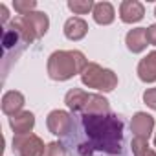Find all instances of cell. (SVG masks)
<instances>
[{
	"label": "cell",
	"instance_id": "6da1fadb",
	"mask_svg": "<svg viewBox=\"0 0 156 156\" xmlns=\"http://www.w3.org/2000/svg\"><path fill=\"white\" fill-rule=\"evenodd\" d=\"M62 145L73 156H123L125 121L114 112L72 114Z\"/></svg>",
	"mask_w": 156,
	"mask_h": 156
},
{
	"label": "cell",
	"instance_id": "7a4b0ae2",
	"mask_svg": "<svg viewBox=\"0 0 156 156\" xmlns=\"http://www.w3.org/2000/svg\"><path fill=\"white\" fill-rule=\"evenodd\" d=\"M88 66L85 55L77 50H59L48 59V73L53 81H66L75 73H83Z\"/></svg>",
	"mask_w": 156,
	"mask_h": 156
},
{
	"label": "cell",
	"instance_id": "3957f363",
	"mask_svg": "<svg viewBox=\"0 0 156 156\" xmlns=\"http://www.w3.org/2000/svg\"><path fill=\"white\" fill-rule=\"evenodd\" d=\"M33 39L28 33L26 26L22 24V19H13L9 22V26L4 28V35H2V46H4V59H15L26 50L28 44H31Z\"/></svg>",
	"mask_w": 156,
	"mask_h": 156
},
{
	"label": "cell",
	"instance_id": "277c9868",
	"mask_svg": "<svg viewBox=\"0 0 156 156\" xmlns=\"http://www.w3.org/2000/svg\"><path fill=\"white\" fill-rule=\"evenodd\" d=\"M81 81L88 88H96L101 92H112L118 87V75L108 68H101L96 62H88V66L81 73Z\"/></svg>",
	"mask_w": 156,
	"mask_h": 156
},
{
	"label": "cell",
	"instance_id": "5b68a950",
	"mask_svg": "<svg viewBox=\"0 0 156 156\" xmlns=\"http://www.w3.org/2000/svg\"><path fill=\"white\" fill-rule=\"evenodd\" d=\"M44 143L39 136L28 134H15L13 138V152L17 156H44Z\"/></svg>",
	"mask_w": 156,
	"mask_h": 156
},
{
	"label": "cell",
	"instance_id": "8992f818",
	"mask_svg": "<svg viewBox=\"0 0 156 156\" xmlns=\"http://www.w3.org/2000/svg\"><path fill=\"white\" fill-rule=\"evenodd\" d=\"M22 19V24L26 26L28 33L31 35L33 41L41 39L46 31H48V26H50V20H48V15L46 13H41V11H33V13H28Z\"/></svg>",
	"mask_w": 156,
	"mask_h": 156
},
{
	"label": "cell",
	"instance_id": "52a82bcc",
	"mask_svg": "<svg viewBox=\"0 0 156 156\" xmlns=\"http://www.w3.org/2000/svg\"><path fill=\"white\" fill-rule=\"evenodd\" d=\"M152 129H154V118L151 114H147V112H136L134 114V118L130 121V130H132L134 138L149 141Z\"/></svg>",
	"mask_w": 156,
	"mask_h": 156
},
{
	"label": "cell",
	"instance_id": "ba28073f",
	"mask_svg": "<svg viewBox=\"0 0 156 156\" xmlns=\"http://www.w3.org/2000/svg\"><path fill=\"white\" fill-rule=\"evenodd\" d=\"M70 123H72V114L64 112V110H53L48 114V119H46V125L50 129L51 134L55 136H64L70 129Z\"/></svg>",
	"mask_w": 156,
	"mask_h": 156
},
{
	"label": "cell",
	"instance_id": "9c48e42d",
	"mask_svg": "<svg viewBox=\"0 0 156 156\" xmlns=\"http://www.w3.org/2000/svg\"><path fill=\"white\" fill-rule=\"evenodd\" d=\"M145 15V8L141 2L138 0H125L119 6V19L125 22V24H134V22H140Z\"/></svg>",
	"mask_w": 156,
	"mask_h": 156
},
{
	"label": "cell",
	"instance_id": "30bf717a",
	"mask_svg": "<svg viewBox=\"0 0 156 156\" xmlns=\"http://www.w3.org/2000/svg\"><path fill=\"white\" fill-rule=\"evenodd\" d=\"M138 77L143 83H154L156 81V50L147 53L138 62Z\"/></svg>",
	"mask_w": 156,
	"mask_h": 156
},
{
	"label": "cell",
	"instance_id": "8fae6325",
	"mask_svg": "<svg viewBox=\"0 0 156 156\" xmlns=\"http://www.w3.org/2000/svg\"><path fill=\"white\" fill-rule=\"evenodd\" d=\"M125 42H127V48L132 51V53H141L149 42H147V28H134L127 33L125 37Z\"/></svg>",
	"mask_w": 156,
	"mask_h": 156
},
{
	"label": "cell",
	"instance_id": "7c38bea8",
	"mask_svg": "<svg viewBox=\"0 0 156 156\" xmlns=\"http://www.w3.org/2000/svg\"><path fill=\"white\" fill-rule=\"evenodd\" d=\"M88 33V24L81 17H72L64 22V35L70 41H81Z\"/></svg>",
	"mask_w": 156,
	"mask_h": 156
},
{
	"label": "cell",
	"instance_id": "4fadbf2b",
	"mask_svg": "<svg viewBox=\"0 0 156 156\" xmlns=\"http://www.w3.org/2000/svg\"><path fill=\"white\" fill-rule=\"evenodd\" d=\"M88 92H85V90H81V88H72L68 94H66V98H64V103H66V107L73 112V114H81L83 110H85V105H87V101H88Z\"/></svg>",
	"mask_w": 156,
	"mask_h": 156
},
{
	"label": "cell",
	"instance_id": "5bb4252c",
	"mask_svg": "<svg viewBox=\"0 0 156 156\" xmlns=\"http://www.w3.org/2000/svg\"><path fill=\"white\" fill-rule=\"evenodd\" d=\"M9 125L15 130V134H28L35 125V116L31 112H19L9 118Z\"/></svg>",
	"mask_w": 156,
	"mask_h": 156
},
{
	"label": "cell",
	"instance_id": "9a60e30c",
	"mask_svg": "<svg viewBox=\"0 0 156 156\" xmlns=\"http://www.w3.org/2000/svg\"><path fill=\"white\" fill-rule=\"evenodd\" d=\"M22 107H24V96L20 92L11 90V92L4 94V98H2V110H4V114L15 116V114L20 112Z\"/></svg>",
	"mask_w": 156,
	"mask_h": 156
},
{
	"label": "cell",
	"instance_id": "2e32d148",
	"mask_svg": "<svg viewBox=\"0 0 156 156\" xmlns=\"http://www.w3.org/2000/svg\"><path fill=\"white\" fill-rule=\"evenodd\" d=\"M92 15H94V20L98 24H101V26H108L116 19V11H114V8H112L110 2H98L94 6Z\"/></svg>",
	"mask_w": 156,
	"mask_h": 156
},
{
	"label": "cell",
	"instance_id": "e0dca14e",
	"mask_svg": "<svg viewBox=\"0 0 156 156\" xmlns=\"http://www.w3.org/2000/svg\"><path fill=\"white\" fill-rule=\"evenodd\" d=\"M108 112H110L108 101L99 94H90L88 101L85 105V110L81 114H108Z\"/></svg>",
	"mask_w": 156,
	"mask_h": 156
},
{
	"label": "cell",
	"instance_id": "ac0fdd59",
	"mask_svg": "<svg viewBox=\"0 0 156 156\" xmlns=\"http://www.w3.org/2000/svg\"><path fill=\"white\" fill-rule=\"evenodd\" d=\"M130 147H132V154H134V156H156V152L149 147V141H147V140L132 138Z\"/></svg>",
	"mask_w": 156,
	"mask_h": 156
},
{
	"label": "cell",
	"instance_id": "d6986e66",
	"mask_svg": "<svg viewBox=\"0 0 156 156\" xmlns=\"http://www.w3.org/2000/svg\"><path fill=\"white\" fill-rule=\"evenodd\" d=\"M94 2L92 0H70L68 8L75 13V15H87L88 11H94Z\"/></svg>",
	"mask_w": 156,
	"mask_h": 156
},
{
	"label": "cell",
	"instance_id": "ffe728a7",
	"mask_svg": "<svg viewBox=\"0 0 156 156\" xmlns=\"http://www.w3.org/2000/svg\"><path fill=\"white\" fill-rule=\"evenodd\" d=\"M13 8L19 15H28V13H33V9L37 8V2L35 0H17V2H13Z\"/></svg>",
	"mask_w": 156,
	"mask_h": 156
},
{
	"label": "cell",
	"instance_id": "44dd1931",
	"mask_svg": "<svg viewBox=\"0 0 156 156\" xmlns=\"http://www.w3.org/2000/svg\"><path fill=\"white\" fill-rule=\"evenodd\" d=\"M44 156H68V151L62 145V141H51L46 145Z\"/></svg>",
	"mask_w": 156,
	"mask_h": 156
},
{
	"label": "cell",
	"instance_id": "7402d4cb",
	"mask_svg": "<svg viewBox=\"0 0 156 156\" xmlns=\"http://www.w3.org/2000/svg\"><path fill=\"white\" fill-rule=\"evenodd\" d=\"M143 101H145V105H147L149 108L156 110V88L145 90V92H143Z\"/></svg>",
	"mask_w": 156,
	"mask_h": 156
},
{
	"label": "cell",
	"instance_id": "603a6c76",
	"mask_svg": "<svg viewBox=\"0 0 156 156\" xmlns=\"http://www.w3.org/2000/svg\"><path fill=\"white\" fill-rule=\"evenodd\" d=\"M147 42L152 44V46H156V24H152V26L147 28Z\"/></svg>",
	"mask_w": 156,
	"mask_h": 156
},
{
	"label": "cell",
	"instance_id": "cb8c5ba5",
	"mask_svg": "<svg viewBox=\"0 0 156 156\" xmlns=\"http://www.w3.org/2000/svg\"><path fill=\"white\" fill-rule=\"evenodd\" d=\"M0 15H2V24L6 26V22H8L9 15H8V8H6L4 4H0Z\"/></svg>",
	"mask_w": 156,
	"mask_h": 156
},
{
	"label": "cell",
	"instance_id": "d4e9b609",
	"mask_svg": "<svg viewBox=\"0 0 156 156\" xmlns=\"http://www.w3.org/2000/svg\"><path fill=\"white\" fill-rule=\"evenodd\" d=\"M154 147H156V134H154Z\"/></svg>",
	"mask_w": 156,
	"mask_h": 156
},
{
	"label": "cell",
	"instance_id": "484cf974",
	"mask_svg": "<svg viewBox=\"0 0 156 156\" xmlns=\"http://www.w3.org/2000/svg\"><path fill=\"white\" fill-rule=\"evenodd\" d=\"M154 15H156V9H154Z\"/></svg>",
	"mask_w": 156,
	"mask_h": 156
}]
</instances>
